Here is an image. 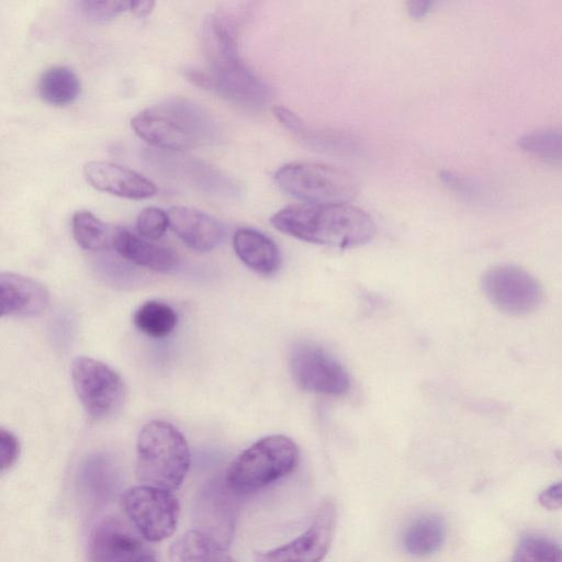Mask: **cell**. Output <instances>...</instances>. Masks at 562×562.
I'll return each mask as SVG.
<instances>
[{
    "label": "cell",
    "instance_id": "obj_1",
    "mask_svg": "<svg viewBox=\"0 0 562 562\" xmlns=\"http://www.w3.org/2000/svg\"><path fill=\"white\" fill-rule=\"evenodd\" d=\"M205 69H187L189 81L250 110H260L271 100V89L240 58L236 32L224 15L210 14L202 25Z\"/></svg>",
    "mask_w": 562,
    "mask_h": 562
},
{
    "label": "cell",
    "instance_id": "obj_2",
    "mask_svg": "<svg viewBox=\"0 0 562 562\" xmlns=\"http://www.w3.org/2000/svg\"><path fill=\"white\" fill-rule=\"evenodd\" d=\"M271 224L297 239L339 248L364 245L375 234L370 215L349 203L289 205L271 217Z\"/></svg>",
    "mask_w": 562,
    "mask_h": 562
},
{
    "label": "cell",
    "instance_id": "obj_3",
    "mask_svg": "<svg viewBox=\"0 0 562 562\" xmlns=\"http://www.w3.org/2000/svg\"><path fill=\"white\" fill-rule=\"evenodd\" d=\"M135 134L164 151L181 153L220 140L213 116L200 104L172 97L146 108L131 121Z\"/></svg>",
    "mask_w": 562,
    "mask_h": 562
},
{
    "label": "cell",
    "instance_id": "obj_4",
    "mask_svg": "<svg viewBox=\"0 0 562 562\" xmlns=\"http://www.w3.org/2000/svg\"><path fill=\"white\" fill-rule=\"evenodd\" d=\"M191 463L182 432L166 420L143 426L136 441V475L144 484L175 491L182 484Z\"/></svg>",
    "mask_w": 562,
    "mask_h": 562
},
{
    "label": "cell",
    "instance_id": "obj_5",
    "mask_svg": "<svg viewBox=\"0 0 562 562\" xmlns=\"http://www.w3.org/2000/svg\"><path fill=\"white\" fill-rule=\"evenodd\" d=\"M297 461L299 450L293 440L281 435L268 436L243 451L224 480L237 495L252 493L288 475Z\"/></svg>",
    "mask_w": 562,
    "mask_h": 562
},
{
    "label": "cell",
    "instance_id": "obj_6",
    "mask_svg": "<svg viewBox=\"0 0 562 562\" xmlns=\"http://www.w3.org/2000/svg\"><path fill=\"white\" fill-rule=\"evenodd\" d=\"M274 179L282 191L307 204L349 203L358 192L351 173L321 162H289Z\"/></svg>",
    "mask_w": 562,
    "mask_h": 562
},
{
    "label": "cell",
    "instance_id": "obj_7",
    "mask_svg": "<svg viewBox=\"0 0 562 562\" xmlns=\"http://www.w3.org/2000/svg\"><path fill=\"white\" fill-rule=\"evenodd\" d=\"M71 380L77 397L93 420H106L121 411L125 384L106 363L91 357H78L71 363Z\"/></svg>",
    "mask_w": 562,
    "mask_h": 562
},
{
    "label": "cell",
    "instance_id": "obj_8",
    "mask_svg": "<svg viewBox=\"0 0 562 562\" xmlns=\"http://www.w3.org/2000/svg\"><path fill=\"white\" fill-rule=\"evenodd\" d=\"M121 504L137 532L148 541L165 540L177 528L180 506L170 491L144 484L133 486L122 494Z\"/></svg>",
    "mask_w": 562,
    "mask_h": 562
},
{
    "label": "cell",
    "instance_id": "obj_9",
    "mask_svg": "<svg viewBox=\"0 0 562 562\" xmlns=\"http://www.w3.org/2000/svg\"><path fill=\"white\" fill-rule=\"evenodd\" d=\"M482 290L497 310L513 316L533 312L542 301V289L537 279L514 265L488 269L482 278Z\"/></svg>",
    "mask_w": 562,
    "mask_h": 562
},
{
    "label": "cell",
    "instance_id": "obj_10",
    "mask_svg": "<svg viewBox=\"0 0 562 562\" xmlns=\"http://www.w3.org/2000/svg\"><path fill=\"white\" fill-rule=\"evenodd\" d=\"M290 368L295 383L308 392L339 396L350 387L346 369L318 346L301 344L294 347Z\"/></svg>",
    "mask_w": 562,
    "mask_h": 562
},
{
    "label": "cell",
    "instance_id": "obj_11",
    "mask_svg": "<svg viewBox=\"0 0 562 562\" xmlns=\"http://www.w3.org/2000/svg\"><path fill=\"white\" fill-rule=\"evenodd\" d=\"M336 528V507L327 499L324 501L311 526L291 542L269 550L258 552L256 562H322L331 544Z\"/></svg>",
    "mask_w": 562,
    "mask_h": 562
},
{
    "label": "cell",
    "instance_id": "obj_12",
    "mask_svg": "<svg viewBox=\"0 0 562 562\" xmlns=\"http://www.w3.org/2000/svg\"><path fill=\"white\" fill-rule=\"evenodd\" d=\"M236 496L225 480L212 481L201 492L195 508L196 530L225 548L234 533L237 516Z\"/></svg>",
    "mask_w": 562,
    "mask_h": 562
},
{
    "label": "cell",
    "instance_id": "obj_13",
    "mask_svg": "<svg viewBox=\"0 0 562 562\" xmlns=\"http://www.w3.org/2000/svg\"><path fill=\"white\" fill-rule=\"evenodd\" d=\"M147 551L124 521L106 517L92 530L88 562H138Z\"/></svg>",
    "mask_w": 562,
    "mask_h": 562
},
{
    "label": "cell",
    "instance_id": "obj_14",
    "mask_svg": "<svg viewBox=\"0 0 562 562\" xmlns=\"http://www.w3.org/2000/svg\"><path fill=\"white\" fill-rule=\"evenodd\" d=\"M82 171L92 188L116 196L142 200L153 196L157 190L149 179L114 162L89 161Z\"/></svg>",
    "mask_w": 562,
    "mask_h": 562
},
{
    "label": "cell",
    "instance_id": "obj_15",
    "mask_svg": "<svg viewBox=\"0 0 562 562\" xmlns=\"http://www.w3.org/2000/svg\"><path fill=\"white\" fill-rule=\"evenodd\" d=\"M1 316L34 317L49 304L48 290L37 280L14 272H1Z\"/></svg>",
    "mask_w": 562,
    "mask_h": 562
},
{
    "label": "cell",
    "instance_id": "obj_16",
    "mask_svg": "<svg viewBox=\"0 0 562 562\" xmlns=\"http://www.w3.org/2000/svg\"><path fill=\"white\" fill-rule=\"evenodd\" d=\"M167 213L172 232L190 248L209 251L222 240V224L207 213L182 205L172 206Z\"/></svg>",
    "mask_w": 562,
    "mask_h": 562
},
{
    "label": "cell",
    "instance_id": "obj_17",
    "mask_svg": "<svg viewBox=\"0 0 562 562\" xmlns=\"http://www.w3.org/2000/svg\"><path fill=\"white\" fill-rule=\"evenodd\" d=\"M274 115L281 125L312 149L339 156L356 155L359 150V143L351 135L313 128L289 109L274 108Z\"/></svg>",
    "mask_w": 562,
    "mask_h": 562
},
{
    "label": "cell",
    "instance_id": "obj_18",
    "mask_svg": "<svg viewBox=\"0 0 562 562\" xmlns=\"http://www.w3.org/2000/svg\"><path fill=\"white\" fill-rule=\"evenodd\" d=\"M112 248L126 260L155 271L169 270L178 261L173 249L147 240L125 227H114Z\"/></svg>",
    "mask_w": 562,
    "mask_h": 562
},
{
    "label": "cell",
    "instance_id": "obj_19",
    "mask_svg": "<svg viewBox=\"0 0 562 562\" xmlns=\"http://www.w3.org/2000/svg\"><path fill=\"white\" fill-rule=\"evenodd\" d=\"M233 247L238 258L260 274L270 276L280 267L281 255L278 246L257 229H237L233 236Z\"/></svg>",
    "mask_w": 562,
    "mask_h": 562
},
{
    "label": "cell",
    "instance_id": "obj_20",
    "mask_svg": "<svg viewBox=\"0 0 562 562\" xmlns=\"http://www.w3.org/2000/svg\"><path fill=\"white\" fill-rule=\"evenodd\" d=\"M158 156L167 161V167H164L166 170L176 171V177L182 178L184 181L189 180L190 184L206 190V192L226 196H235L240 193V188L234 180L210 166H204L193 159H186L187 157L173 156L170 151L158 153Z\"/></svg>",
    "mask_w": 562,
    "mask_h": 562
},
{
    "label": "cell",
    "instance_id": "obj_21",
    "mask_svg": "<svg viewBox=\"0 0 562 562\" xmlns=\"http://www.w3.org/2000/svg\"><path fill=\"white\" fill-rule=\"evenodd\" d=\"M445 537L446 527L441 517L435 514H424L406 527L402 542L409 555L425 558L441 548Z\"/></svg>",
    "mask_w": 562,
    "mask_h": 562
},
{
    "label": "cell",
    "instance_id": "obj_22",
    "mask_svg": "<svg viewBox=\"0 0 562 562\" xmlns=\"http://www.w3.org/2000/svg\"><path fill=\"white\" fill-rule=\"evenodd\" d=\"M38 94L47 104L65 106L71 104L80 93L77 75L66 66H54L40 77Z\"/></svg>",
    "mask_w": 562,
    "mask_h": 562
},
{
    "label": "cell",
    "instance_id": "obj_23",
    "mask_svg": "<svg viewBox=\"0 0 562 562\" xmlns=\"http://www.w3.org/2000/svg\"><path fill=\"white\" fill-rule=\"evenodd\" d=\"M172 555L177 562H235L225 547L196 529L177 541Z\"/></svg>",
    "mask_w": 562,
    "mask_h": 562
},
{
    "label": "cell",
    "instance_id": "obj_24",
    "mask_svg": "<svg viewBox=\"0 0 562 562\" xmlns=\"http://www.w3.org/2000/svg\"><path fill=\"white\" fill-rule=\"evenodd\" d=\"M76 243L86 250L100 251L112 248L114 227H109L89 211H77L71 218Z\"/></svg>",
    "mask_w": 562,
    "mask_h": 562
},
{
    "label": "cell",
    "instance_id": "obj_25",
    "mask_svg": "<svg viewBox=\"0 0 562 562\" xmlns=\"http://www.w3.org/2000/svg\"><path fill=\"white\" fill-rule=\"evenodd\" d=\"M135 326L153 338L169 336L177 326L178 316L175 310L160 301H146L134 313Z\"/></svg>",
    "mask_w": 562,
    "mask_h": 562
},
{
    "label": "cell",
    "instance_id": "obj_26",
    "mask_svg": "<svg viewBox=\"0 0 562 562\" xmlns=\"http://www.w3.org/2000/svg\"><path fill=\"white\" fill-rule=\"evenodd\" d=\"M513 562H562V546L548 536L527 533L520 538Z\"/></svg>",
    "mask_w": 562,
    "mask_h": 562
},
{
    "label": "cell",
    "instance_id": "obj_27",
    "mask_svg": "<svg viewBox=\"0 0 562 562\" xmlns=\"http://www.w3.org/2000/svg\"><path fill=\"white\" fill-rule=\"evenodd\" d=\"M519 146L548 162L562 165V128H543L525 134Z\"/></svg>",
    "mask_w": 562,
    "mask_h": 562
},
{
    "label": "cell",
    "instance_id": "obj_28",
    "mask_svg": "<svg viewBox=\"0 0 562 562\" xmlns=\"http://www.w3.org/2000/svg\"><path fill=\"white\" fill-rule=\"evenodd\" d=\"M169 227L168 213L156 206L144 207L137 215L136 229L140 237L155 241L164 236Z\"/></svg>",
    "mask_w": 562,
    "mask_h": 562
},
{
    "label": "cell",
    "instance_id": "obj_29",
    "mask_svg": "<svg viewBox=\"0 0 562 562\" xmlns=\"http://www.w3.org/2000/svg\"><path fill=\"white\" fill-rule=\"evenodd\" d=\"M80 11L95 22H106L115 19L122 12L130 10L131 1H97L83 0L77 2Z\"/></svg>",
    "mask_w": 562,
    "mask_h": 562
},
{
    "label": "cell",
    "instance_id": "obj_30",
    "mask_svg": "<svg viewBox=\"0 0 562 562\" xmlns=\"http://www.w3.org/2000/svg\"><path fill=\"white\" fill-rule=\"evenodd\" d=\"M20 456V442L16 436L1 428L0 430V468L1 472L10 470Z\"/></svg>",
    "mask_w": 562,
    "mask_h": 562
},
{
    "label": "cell",
    "instance_id": "obj_31",
    "mask_svg": "<svg viewBox=\"0 0 562 562\" xmlns=\"http://www.w3.org/2000/svg\"><path fill=\"white\" fill-rule=\"evenodd\" d=\"M540 505L549 510L562 508V481L544 488L538 496Z\"/></svg>",
    "mask_w": 562,
    "mask_h": 562
},
{
    "label": "cell",
    "instance_id": "obj_32",
    "mask_svg": "<svg viewBox=\"0 0 562 562\" xmlns=\"http://www.w3.org/2000/svg\"><path fill=\"white\" fill-rule=\"evenodd\" d=\"M407 12L414 19H422L431 10L435 4L434 1L428 0H412L407 3Z\"/></svg>",
    "mask_w": 562,
    "mask_h": 562
},
{
    "label": "cell",
    "instance_id": "obj_33",
    "mask_svg": "<svg viewBox=\"0 0 562 562\" xmlns=\"http://www.w3.org/2000/svg\"><path fill=\"white\" fill-rule=\"evenodd\" d=\"M154 1H131L130 11L137 16H147L154 10Z\"/></svg>",
    "mask_w": 562,
    "mask_h": 562
},
{
    "label": "cell",
    "instance_id": "obj_34",
    "mask_svg": "<svg viewBox=\"0 0 562 562\" xmlns=\"http://www.w3.org/2000/svg\"><path fill=\"white\" fill-rule=\"evenodd\" d=\"M138 562H157L155 555L147 551Z\"/></svg>",
    "mask_w": 562,
    "mask_h": 562
}]
</instances>
